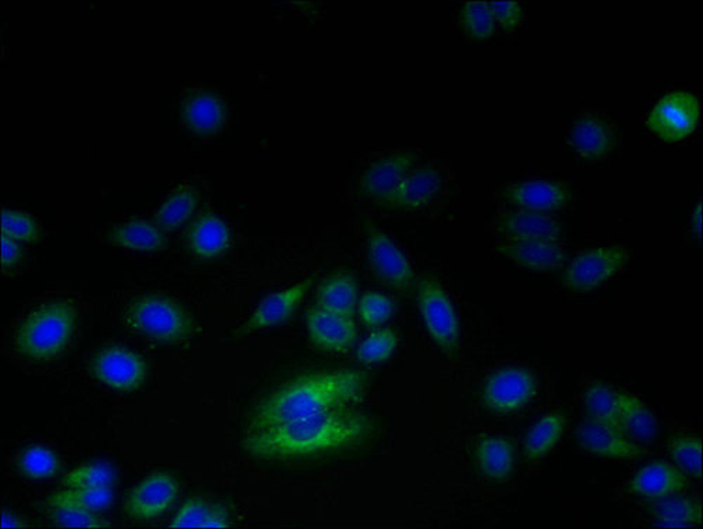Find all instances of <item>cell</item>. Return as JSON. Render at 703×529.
Listing matches in <instances>:
<instances>
[{
  "label": "cell",
  "mask_w": 703,
  "mask_h": 529,
  "mask_svg": "<svg viewBox=\"0 0 703 529\" xmlns=\"http://www.w3.org/2000/svg\"><path fill=\"white\" fill-rule=\"evenodd\" d=\"M376 421L355 407L320 412L288 425L250 431L244 448L263 460H305L334 457L368 446Z\"/></svg>",
  "instance_id": "6da1fadb"
},
{
  "label": "cell",
  "mask_w": 703,
  "mask_h": 529,
  "mask_svg": "<svg viewBox=\"0 0 703 529\" xmlns=\"http://www.w3.org/2000/svg\"><path fill=\"white\" fill-rule=\"evenodd\" d=\"M369 385V375L356 369L303 375L280 386L259 403L253 411L250 431L288 425L320 412L355 407L363 400Z\"/></svg>",
  "instance_id": "7a4b0ae2"
},
{
  "label": "cell",
  "mask_w": 703,
  "mask_h": 529,
  "mask_svg": "<svg viewBox=\"0 0 703 529\" xmlns=\"http://www.w3.org/2000/svg\"><path fill=\"white\" fill-rule=\"evenodd\" d=\"M77 311L66 301L39 307L26 317L16 331V351L31 361L60 356L76 331Z\"/></svg>",
  "instance_id": "3957f363"
},
{
  "label": "cell",
  "mask_w": 703,
  "mask_h": 529,
  "mask_svg": "<svg viewBox=\"0 0 703 529\" xmlns=\"http://www.w3.org/2000/svg\"><path fill=\"white\" fill-rule=\"evenodd\" d=\"M123 321L135 335L158 342H181L193 332V321L183 307L165 296L148 295L131 301Z\"/></svg>",
  "instance_id": "277c9868"
},
{
  "label": "cell",
  "mask_w": 703,
  "mask_h": 529,
  "mask_svg": "<svg viewBox=\"0 0 703 529\" xmlns=\"http://www.w3.org/2000/svg\"><path fill=\"white\" fill-rule=\"evenodd\" d=\"M631 261V251L622 246L590 248L581 251L563 273V286L570 292L586 295L621 273Z\"/></svg>",
  "instance_id": "5b68a950"
},
{
  "label": "cell",
  "mask_w": 703,
  "mask_h": 529,
  "mask_svg": "<svg viewBox=\"0 0 703 529\" xmlns=\"http://www.w3.org/2000/svg\"><path fill=\"white\" fill-rule=\"evenodd\" d=\"M416 305L432 340L449 357L456 356L460 327L445 290L430 277H421L415 283Z\"/></svg>",
  "instance_id": "8992f818"
},
{
  "label": "cell",
  "mask_w": 703,
  "mask_h": 529,
  "mask_svg": "<svg viewBox=\"0 0 703 529\" xmlns=\"http://www.w3.org/2000/svg\"><path fill=\"white\" fill-rule=\"evenodd\" d=\"M621 144V131L605 113L586 110L569 127L565 146L579 161L585 163L607 160Z\"/></svg>",
  "instance_id": "52a82bcc"
},
{
  "label": "cell",
  "mask_w": 703,
  "mask_h": 529,
  "mask_svg": "<svg viewBox=\"0 0 703 529\" xmlns=\"http://www.w3.org/2000/svg\"><path fill=\"white\" fill-rule=\"evenodd\" d=\"M575 190L573 184L560 179H526L512 181L500 189L502 203L520 210L554 214L570 208Z\"/></svg>",
  "instance_id": "ba28073f"
},
{
  "label": "cell",
  "mask_w": 703,
  "mask_h": 529,
  "mask_svg": "<svg viewBox=\"0 0 703 529\" xmlns=\"http://www.w3.org/2000/svg\"><path fill=\"white\" fill-rule=\"evenodd\" d=\"M538 393V378L531 369L510 367L485 380L481 400L493 415L509 416L531 403Z\"/></svg>",
  "instance_id": "9c48e42d"
},
{
  "label": "cell",
  "mask_w": 703,
  "mask_h": 529,
  "mask_svg": "<svg viewBox=\"0 0 703 529\" xmlns=\"http://www.w3.org/2000/svg\"><path fill=\"white\" fill-rule=\"evenodd\" d=\"M701 118L700 99L694 93H669L649 114V130L665 142H679L694 134Z\"/></svg>",
  "instance_id": "30bf717a"
},
{
  "label": "cell",
  "mask_w": 703,
  "mask_h": 529,
  "mask_svg": "<svg viewBox=\"0 0 703 529\" xmlns=\"http://www.w3.org/2000/svg\"><path fill=\"white\" fill-rule=\"evenodd\" d=\"M368 256L374 277L385 288L400 295L415 292L416 277L409 259L382 230H369Z\"/></svg>",
  "instance_id": "8fae6325"
},
{
  "label": "cell",
  "mask_w": 703,
  "mask_h": 529,
  "mask_svg": "<svg viewBox=\"0 0 703 529\" xmlns=\"http://www.w3.org/2000/svg\"><path fill=\"white\" fill-rule=\"evenodd\" d=\"M420 153L415 150H399L385 153L370 163L361 179V190L373 203L389 208L395 189L415 168Z\"/></svg>",
  "instance_id": "7c38bea8"
},
{
  "label": "cell",
  "mask_w": 703,
  "mask_h": 529,
  "mask_svg": "<svg viewBox=\"0 0 703 529\" xmlns=\"http://www.w3.org/2000/svg\"><path fill=\"white\" fill-rule=\"evenodd\" d=\"M493 230L504 241H562L568 227L554 214L528 210L502 211L494 217Z\"/></svg>",
  "instance_id": "4fadbf2b"
},
{
  "label": "cell",
  "mask_w": 703,
  "mask_h": 529,
  "mask_svg": "<svg viewBox=\"0 0 703 529\" xmlns=\"http://www.w3.org/2000/svg\"><path fill=\"white\" fill-rule=\"evenodd\" d=\"M449 187L448 174L441 167L425 163L414 168L395 189L390 209L416 213L430 209Z\"/></svg>",
  "instance_id": "5bb4252c"
},
{
  "label": "cell",
  "mask_w": 703,
  "mask_h": 529,
  "mask_svg": "<svg viewBox=\"0 0 703 529\" xmlns=\"http://www.w3.org/2000/svg\"><path fill=\"white\" fill-rule=\"evenodd\" d=\"M178 496V481L171 475H152L130 491L124 515L134 521L157 520L171 509Z\"/></svg>",
  "instance_id": "9a60e30c"
},
{
  "label": "cell",
  "mask_w": 703,
  "mask_h": 529,
  "mask_svg": "<svg viewBox=\"0 0 703 529\" xmlns=\"http://www.w3.org/2000/svg\"><path fill=\"white\" fill-rule=\"evenodd\" d=\"M573 439L580 451L600 458L636 460L646 453L641 443L632 441L622 430L589 420L575 430Z\"/></svg>",
  "instance_id": "2e32d148"
},
{
  "label": "cell",
  "mask_w": 703,
  "mask_h": 529,
  "mask_svg": "<svg viewBox=\"0 0 703 529\" xmlns=\"http://www.w3.org/2000/svg\"><path fill=\"white\" fill-rule=\"evenodd\" d=\"M91 370L100 383L121 391L139 389L147 377L144 361L124 348L102 349L93 358Z\"/></svg>",
  "instance_id": "e0dca14e"
},
{
  "label": "cell",
  "mask_w": 703,
  "mask_h": 529,
  "mask_svg": "<svg viewBox=\"0 0 703 529\" xmlns=\"http://www.w3.org/2000/svg\"><path fill=\"white\" fill-rule=\"evenodd\" d=\"M311 342L320 351L330 353L351 352L358 342V327L351 317L338 316L313 307L305 316Z\"/></svg>",
  "instance_id": "ac0fdd59"
},
{
  "label": "cell",
  "mask_w": 703,
  "mask_h": 529,
  "mask_svg": "<svg viewBox=\"0 0 703 529\" xmlns=\"http://www.w3.org/2000/svg\"><path fill=\"white\" fill-rule=\"evenodd\" d=\"M313 283L314 278H310L298 285L290 286L289 289L268 295L258 305L250 320L238 331V336H248L251 332L283 325L299 309L304 296L313 288Z\"/></svg>",
  "instance_id": "d6986e66"
},
{
  "label": "cell",
  "mask_w": 703,
  "mask_h": 529,
  "mask_svg": "<svg viewBox=\"0 0 703 529\" xmlns=\"http://www.w3.org/2000/svg\"><path fill=\"white\" fill-rule=\"evenodd\" d=\"M690 489V479L683 470L663 460L646 465L639 470L626 486V493L643 499H663L671 495L685 493Z\"/></svg>",
  "instance_id": "ffe728a7"
},
{
  "label": "cell",
  "mask_w": 703,
  "mask_h": 529,
  "mask_svg": "<svg viewBox=\"0 0 703 529\" xmlns=\"http://www.w3.org/2000/svg\"><path fill=\"white\" fill-rule=\"evenodd\" d=\"M495 251L518 267L533 272H553L565 263L562 241H504Z\"/></svg>",
  "instance_id": "44dd1931"
},
{
  "label": "cell",
  "mask_w": 703,
  "mask_h": 529,
  "mask_svg": "<svg viewBox=\"0 0 703 529\" xmlns=\"http://www.w3.org/2000/svg\"><path fill=\"white\" fill-rule=\"evenodd\" d=\"M644 510L650 517L649 523L652 527L702 526V501L684 493L650 500Z\"/></svg>",
  "instance_id": "7402d4cb"
},
{
  "label": "cell",
  "mask_w": 703,
  "mask_h": 529,
  "mask_svg": "<svg viewBox=\"0 0 703 529\" xmlns=\"http://www.w3.org/2000/svg\"><path fill=\"white\" fill-rule=\"evenodd\" d=\"M516 449L505 437L481 439L475 449V462L480 473L494 483H505L514 473Z\"/></svg>",
  "instance_id": "603a6c76"
},
{
  "label": "cell",
  "mask_w": 703,
  "mask_h": 529,
  "mask_svg": "<svg viewBox=\"0 0 703 529\" xmlns=\"http://www.w3.org/2000/svg\"><path fill=\"white\" fill-rule=\"evenodd\" d=\"M184 124L199 136L215 134L225 123V106L213 93L194 92L182 104Z\"/></svg>",
  "instance_id": "cb8c5ba5"
},
{
  "label": "cell",
  "mask_w": 703,
  "mask_h": 529,
  "mask_svg": "<svg viewBox=\"0 0 703 529\" xmlns=\"http://www.w3.org/2000/svg\"><path fill=\"white\" fill-rule=\"evenodd\" d=\"M188 242L195 257L214 259L223 257L230 248L229 227L215 214H203L190 227Z\"/></svg>",
  "instance_id": "d4e9b609"
},
{
  "label": "cell",
  "mask_w": 703,
  "mask_h": 529,
  "mask_svg": "<svg viewBox=\"0 0 703 529\" xmlns=\"http://www.w3.org/2000/svg\"><path fill=\"white\" fill-rule=\"evenodd\" d=\"M358 301L356 280L345 272L327 278L317 290V307L338 316L353 319L358 311Z\"/></svg>",
  "instance_id": "484cf974"
},
{
  "label": "cell",
  "mask_w": 703,
  "mask_h": 529,
  "mask_svg": "<svg viewBox=\"0 0 703 529\" xmlns=\"http://www.w3.org/2000/svg\"><path fill=\"white\" fill-rule=\"evenodd\" d=\"M108 241L112 246L137 252H158L168 244L160 227L141 219L113 227L109 231Z\"/></svg>",
  "instance_id": "4316f807"
},
{
  "label": "cell",
  "mask_w": 703,
  "mask_h": 529,
  "mask_svg": "<svg viewBox=\"0 0 703 529\" xmlns=\"http://www.w3.org/2000/svg\"><path fill=\"white\" fill-rule=\"evenodd\" d=\"M622 431L636 443H652L659 438L660 426L653 411L636 395L622 396L621 412Z\"/></svg>",
  "instance_id": "83f0119b"
},
{
  "label": "cell",
  "mask_w": 703,
  "mask_h": 529,
  "mask_svg": "<svg viewBox=\"0 0 703 529\" xmlns=\"http://www.w3.org/2000/svg\"><path fill=\"white\" fill-rule=\"evenodd\" d=\"M622 396L623 391L611 385L592 383L584 396L586 420L622 430Z\"/></svg>",
  "instance_id": "f1b7e54d"
},
{
  "label": "cell",
  "mask_w": 703,
  "mask_h": 529,
  "mask_svg": "<svg viewBox=\"0 0 703 529\" xmlns=\"http://www.w3.org/2000/svg\"><path fill=\"white\" fill-rule=\"evenodd\" d=\"M565 422L568 415L564 411H552L531 428L523 443V457L528 462H535L556 448L563 436Z\"/></svg>",
  "instance_id": "f546056e"
},
{
  "label": "cell",
  "mask_w": 703,
  "mask_h": 529,
  "mask_svg": "<svg viewBox=\"0 0 703 529\" xmlns=\"http://www.w3.org/2000/svg\"><path fill=\"white\" fill-rule=\"evenodd\" d=\"M230 511L203 497L189 499L171 522V528H229Z\"/></svg>",
  "instance_id": "4dcf8cb0"
},
{
  "label": "cell",
  "mask_w": 703,
  "mask_h": 529,
  "mask_svg": "<svg viewBox=\"0 0 703 529\" xmlns=\"http://www.w3.org/2000/svg\"><path fill=\"white\" fill-rule=\"evenodd\" d=\"M199 204V193L192 187L183 184L174 189L167 202L155 214V224L161 230H177L187 223Z\"/></svg>",
  "instance_id": "1f68e13d"
},
{
  "label": "cell",
  "mask_w": 703,
  "mask_h": 529,
  "mask_svg": "<svg viewBox=\"0 0 703 529\" xmlns=\"http://www.w3.org/2000/svg\"><path fill=\"white\" fill-rule=\"evenodd\" d=\"M670 457L676 468L686 476L702 479V438L694 433L676 431L669 438Z\"/></svg>",
  "instance_id": "d6a6232c"
},
{
  "label": "cell",
  "mask_w": 703,
  "mask_h": 529,
  "mask_svg": "<svg viewBox=\"0 0 703 529\" xmlns=\"http://www.w3.org/2000/svg\"><path fill=\"white\" fill-rule=\"evenodd\" d=\"M112 500V488H66L47 499V506H73L99 512L108 509Z\"/></svg>",
  "instance_id": "836d02e7"
},
{
  "label": "cell",
  "mask_w": 703,
  "mask_h": 529,
  "mask_svg": "<svg viewBox=\"0 0 703 529\" xmlns=\"http://www.w3.org/2000/svg\"><path fill=\"white\" fill-rule=\"evenodd\" d=\"M459 24L473 41H485L495 33V21L490 3L468 2L459 10Z\"/></svg>",
  "instance_id": "e575fe53"
},
{
  "label": "cell",
  "mask_w": 703,
  "mask_h": 529,
  "mask_svg": "<svg viewBox=\"0 0 703 529\" xmlns=\"http://www.w3.org/2000/svg\"><path fill=\"white\" fill-rule=\"evenodd\" d=\"M60 468L57 455L51 449L33 446L19 458L20 472L31 480H47L56 476Z\"/></svg>",
  "instance_id": "d590c367"
},
{
  "label": "cell",
  "mask_w": 703,
  "mask_h": 529,
  "mask_svg": "<svg viewBox=\"0 0 703 529\" xmlns=\"http://www.w3.org/2000/svg\"><path fill=\"white\" fill-rule=\"evenodd\" d=\"M398 347L399 337L395 331L383 328L359 343L356 358L359 362L364 365L382 363L393 356Z\"/></svg>",
  "instance_id": "8d00e7d4"
},
{
  "label": "cell",
  "mask_w": 703,
  "mask_h": 529,
  "mask_svg": "<svg viewBox=\"0 0 703 529\" xmlns=\"http://www.w3.org/2000/svg\"><path fill=\"white\" fill-rule=\"evenodd\" d=\"M114 481L113 469L104 463L81 465L63 479V486L78 488H112Z\"/></svg>",
  "instance_id": "74e56055"
},
{
  "label": "cell",
  "mask_w": 703,
  "mask_h": 529,
  "mask_svg": "<svg viewBox=\"0 0 703 529\" xmlns=\"http://www.w3.org/2000/svg\"><path fill=\"white\" fill-rule=\"evenodd\" d=\"M358 313L364 326L376 328L393 317L394 301L388 295L368 292L358 301Z\"/></svg>",
  "instance_id": "f35d334b"
},
{
  "label": "cell",
  "mask_w": 703,
  "mask_h": 529,
  "mask_svg": "<svg viewBox=\"0 0 703 529\" xmlns=\"http://www.w3.org/2000/svg\"><path fill=\"white\" fill-rule=\"evenodd\" d=\"M50 520L60 527L102 528L110 523L98 512L79 509L73 506H49Z\"/></svg>",
  "instance_id": "ab89813d"
},
{
  "label": "cell",
  "mask_w": 703,
  "mask_h": 529,
  "mask_svg": "<svg viewBox=\"0 0 703 529\" xmlns=\"http://www.w3.org/2000/svg\"><path fill=\"white\" fill-rule=\"evenodd\" d=\"M2 236L16 242H34L40 229L29 214L7 209L2 211Z\"/></svg>",
  "instance_id": "60d3db41"
},
{
  "label": "cell",
  "mask_w": 703,
  "mask_h": 529,
  "mask_svg": "<svg viewBox=\"0 0 703 529\" xmlns=\"http://www.w3.org/2000/svg\"><path fill=\"white\" fill-rule=\"evenodd\" d=\"M491 12L495 21V28L499 26L504 31H515L522 24L523 9L521 3L516 2H491Z\"/></svg>",
  "instance_id": "b9f144b4"
},
{
  "label": "cell",
  "mask_w": 703,
  "mask_h": 529,
  "mask_svg": "<svg viewBox=\"0 0 703 529\" xmlns=\"http://www.w3.org/2000/svg\"><path fill=\"white\" fill-rule=\"evenodd\" d=\"M21 259V250L18 242L2 236V263L3 269L13 268Z\"/></svg>",
  "instance_id": "7bdbcfd3"
},
{
  "label": "cell",
  "mask_w": 703,
  "mask_h": 529,
  "mask_svg": "<svg viewBox=\"0 0 703 529\" xmlns=\"http://www.w3.org/2000/svg\"><path fill=\"white\" fill-rule=\"evenodd\" d=\"M691 234L701 240L702 238V199L696 203L694 211H692L690 220Z\"/></svg>",
  "instance_id": "ee69618b"
},
{
  "label": "cell",
  "mask_w": 703,
  "mask_h": 529,
  "mask_svg": "<svg viewBox=\"0 0 703 529\" xmlns=\"http://www.w3.org/2000/svg\"><path fill=\"white\" fill-rule=\"evenodd\" d=\"M2 527H23L18 518L10 515L8 511L2 512Z\"/></svg>",
  "instance_id": "f6af8a7d"
}]
</instances>
